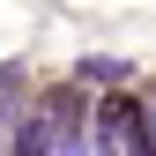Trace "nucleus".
I'll return each instance as SVG.
<instances>
[{
    "label": "nucleus",
    "mask_w": 156,
    "mask_h": 156,
    "mask_svg": "<svg viewBox=\"0 0 156 156\" xmlns=\"http://www.w3.org/2000/svg\"><path fill=\"white\" fill-rule=\"evenodd\" d=\"M97 119H104V134H134V126H141V104H134V97H104Z\"/></svg>",
    "instance_id": "nucleus-1"
},
{
    "label": "nucleus",
    "mask_w": 156,
    "mask_h": 156,
    "mask_svg": "<svg viewBox=\"0 0 156 156\" xmlns=\"http://www.w3.org/2000/svg\"><path fill=\"white\" fill-rule=\"evenodd\" d=\"M15 156H52V126H45V119H30L23 134H15Z\"/></svg>",
    "instance_id": "nucleus-2"
},
{
    "label": "nucleus",
    "mask_w": 156,
    "mask_h": 156,
    "mask_svg": "<svg viewBox=\"0 0 156 156\" xmlns=\"http://www.w3.org/2000/svg\"><path fill=\"white\" fill-rule=\"evenodd\" d=\"M119 74H126L119 60H82V82H119Z\"/></svg>",
    "instance_id": "nucleus-3"
}]
</instances>
